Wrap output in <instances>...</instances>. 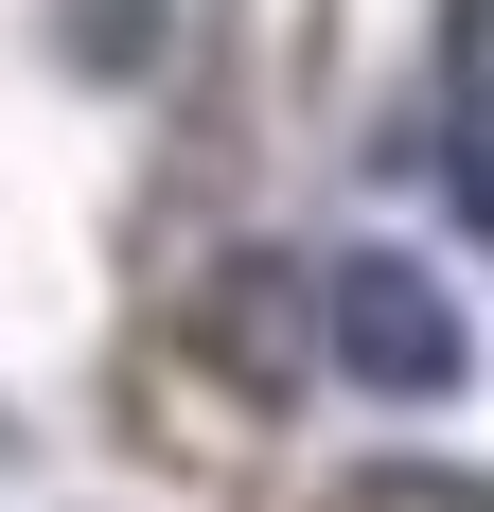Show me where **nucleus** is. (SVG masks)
<instances>
[{"label": "nucleus", "mask_w": 494, "mask_h": 512, "mask_svg": "<svg viewBox=\"0 0 494 512\" xmlns=\"http://www.w3.org/2000/svg\"><path fill=\"white\" fill-rule=\"evenodd\" d=\"M477 36H494V0H442V36H424V177H442L459 230L494 195V159H477Z\"/></svg>", "instance_id": "obj_2"}, {"label": "nucleus", "mask_w": 494, "mask_h": 512, "mask_svg": "<svg viewBox=\"0 0 494 512\" xmlns=\"http://www.w3.org/2000/svg\"><path fill=\"white\" fill-rule=\"evenodd\" d=\"M300 318H318V265H300V248H265L230 301H212V354H230L247 389H283V371H300Z\"/></svg>", "instance_id": "obj_3"}, {"label": "nucleus", "mask_w": 494, "mask_h": 512, "mask_svg": "<svg viewBox=\"0 0 494 512\" xmlns=\"http://www.w3.org/2000/svg\"><path fill=\"white\" fill-rule=\"evenodd\" d=\"M318 336H336L353 389H389V407H442L459 371H477V318H459L442 265H406V248H336L318 265Z\"/></svg>", "instance_id": "obj_1"}, {"label": "nucleus", "mask_w": 494, "mask_h": 512, "mask_svg": "<svg viewBox=\"0 0 494 512\" xmlns=\"http://www.w3.org/2000/svg\"><path fill=\"white\" fill-rule=\"evenodd\" d=\"M336 512H477V477H459V460H371Z\"/></svg>", "instance_id": "obj_4"}]
</instances>
